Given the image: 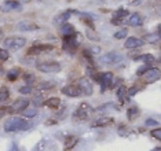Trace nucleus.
<instances>
[{
    "mask_svg": "<svg viewBox=\"0 0 161 151\" xmlns=\"http://www.w3.org/2000/svg\"><path fill=\"white\" fill-rule=\"evenodd\" d=\"M8 58H10V52L7 50H0V61H3V62H6V61H8Z\"/></svg>",
    "mask_w": 161,
    "mask_h": 151,
    "instance_id": "36",
    "label": "nucleus"
},
{
    "mask_svg": "<svg viewBox=\"0 0 161 151\" xmlns=\"http://www.w3.org/2000/svg\"><path fill=\"white\" fill-rule=\"evenodd\" d=\"M128 15V11L125 8H119L114 11V14H113V18H116V19H123L124 17Z\"/></svg>",
    "mask_w": 161,
    "mask_h": 151,
    "instance_id": "29",
    "label": "nucleus"
},
{
    "mask_svg": "<svg viewBox=\"0 0 161 151\" xmlns=\"http://www.w3.org/2000/svg\"><path fill=\"white\" fill-rule=\"evenodd\" d=\"M123 55L120 52H116V51H110V52L101 55L99 57V62L103 65H117L123 61Z\"/></svg>",
    "mask_w": 161,
    "mask_h": 151,
    "instance_id": "6",
    "label": "nucleus"
},
{
    "mask_svg": "<svg viewBox=\"0 0 161 151\" xmlns=\"http://www.w3.org/2000/svg\"><path fill=\"white\" fill-rule=\"evenodd\" d=\"M17 30H21V32H32V30H37L39 29V25H36L35 22H31V21H21L15 25Z\"/></svg>",
    "mask_w": 161,
    "mask_h": 151,
    "instance_id": "14",
    "label": "nucleus"
},
{
    "mask_svg": "<svg viewBox=\"0 0 161 151\" xmlns=\"http://www.w3.org/2000/svg\"><path fill=\"white\" fill-rule=\"evenodd\" d=\"M94 78H95V81L99 83V85L102 88V92H105L106 89H110V85L113 83L114 76H113L112 72H102V73H95Z\"/></svg>",
    "mask_w": 161,
    "mask_h": 151,
    "instance_id": "2",
    "label": "nucleus"
},
{
    "mask_svg": "<svg viewBox=\"0 0 161 151\" xmlns=\"http://www.w3.org/2000/svg\"><path fill=\"white\" fill-rule=\"evenodd\" d=\"M143 40L142 39H138V37H128L125 40V43H124V47H125L127 50H136L139 47L143 46Z\"/></svg>",
    "mask_w": 161,
    "mask_h": 151,
    "instance_id": "16",
    "label": "nucleus"
},
{
    "mask_svg": "<svg viewBox=\"0 0 161 151\" xmlns=\"http://www.w3.org/2000/svg\"><path fill=\"white\" fill-rule=\"evenodd\" d=\"M150 67H152V66H150V65H145V66H141V67H139L138 70H136V76H138V77H141V76L145 72H147Z\"/></svg>",
    "mask_w": 161,
    "mask_h": 151,
    "instance_id": "38",
    "label": "nucleus"
},
{
    "mask_svg": "<svg viewBox=\"0 0 161 151\" xmlns=\"http://www.w3.org/2000/svg\"><path fill=\"white\" fill-rule=\"evenodd\" d=\"M127 36H128V29H125V28L120 29V30H117L114 33V39H117V40H123V39H125Z\"/></svg>",
    "mask_w": 161,
    "mask_h": 151,
    "instance_id": "31",
    "label": "nucleus"
},
{
    "mask_svg": "<svg viewBox=\"0 0 161 151\" xmlns=\"http://www.w3.org/2000/svg\"><path fill=\"white\" fill-rule=\"evenodd\" d=\"M113 121H114V118H112V117H101V118L95 120L92 127H106L109 124H113Z\"/></svg>",
    "mask_w": 161,
    "mask_h": 151,
    "instance_id": "23",
    "label": "nucleus"
},
{
    "mask_svg": "<svg viewBox=\"0 0 161 151\" xmlns=\"http://www.w3.org/2000/svg\"><path fill=\"white\" fill-rule=\"evenodd\" d=\"M37 114V110L36 109H25L21 111V117H24V118H33V117Z\"/></svg>",
    "mask_w": 161,
    "mask_h": 151,
    "instance_id": "27",
    "label": "nucleus"
},
{
    "mask_svg": "<svg viewBox=\"0 0 161 151\" xmlns=\"http://www.w3.org/2000/svg\"><path fill=\"white\" fill-rule=\"evenodd\" d=\"M51 88H54V83H51V81H44V83H42L37 85L39 91H48Z\"/></svg>",
    "mask_w": 161,
    "mask_h": 151,
    "instance_id": "32",
    "label": "nucleus"
},
{
    "mask_svg": "<svg viewBox=\"0 0 161 151\" xmlns=\"http://www.w3.org/2000/svg\"><path fill=\"white\" fill-rule=\"evenodd\" d=\"M44 105L47 106L48 109H58L59 107V105H61V99L58 98V96H54V98H50V99H47V100L44 102Z\"/></svg>",
    "mask_w": 161,
    "mask_h": 151,
    "instance_id": "24",
    "label": "nucleus"
},
{
    "mask_svg": "<svg viewBox=\"0 0 161 151\" xmlns=\"http://www.w3.org/2000/svg\"><path fill=\"white\" fill-rule=\"evenodd\" d=\"M10 98V89L7 87H0V102H4Z\"/></svg>",
    "mask_w": 161,
    "mask_h": 151,
    "instance_id": "28",
    "label": "nucleus"
},
{
    "mask_svg": "<svg viewBox=\"0 0 161 151\" xmlns=\"http://www.w3.org/2000/svg\"><path fill=\"white\" fill-rule=\"evenodd\" d=\"M139 114H141V110H139L136 106H132V107H130L127 110V118L130 121H134L139 117Z\"/></svg>",
    "mask_w": 161,
    "mask_h": 151,
    "instance_id": "25",
    "label": "nucleus"
},
{
    "mask_svg": "<svg viewBox=\"0 0 161 151\" xmlns=\"http://www.w3.org/2000/svg\"><path fill=\"white\" fill-rule=\"evenodd\" d=\"M77 142H79V138H77V136H75V135H68L66 138H65V140H64L65 148H66V150L73 148V147L77 144Z\"/></svg>",
    "mask_w": 161,
    "mask_h": 151,
    "instance_id": "21",
    "label": "nucleus"
},
{
    "mask_svg": "<svg viewBox=\"0 0 161 151\" xmlns=\"http://www.w3.org/2000/svg\"><path fill=\"white\" fill-rule=\"evenodd\" d=\"M37 69L42 73H48V74H54V73H59L61 72V63L59 62H54V61H47L42 62L37 65Z\"/></svg>",
    "mask_w": 161,
    "mask_h": 151,
    "instance_id": "5",
    "label": "nucleus"
},
{
    "mask_svg": "<svg viewBox=\"0 0 161 151\" xmlns=\"http://www.w3.org/2000/svg\"><path fill=\"white\" fill-rule=\"evenodd\" d=\"M142 24H143V19H142V17L139 15L138 13L131 14L130 18H128V25H130V26L138 28V26H142Z\"/></svg>",
    "mask_w": 161,
    "mask_h": 151,
    "instance_id": "20",
    "label": "nucleus"
},
{
    "mask_svg": "<svg viewBox=\"0 0 161 151\" xmlns=\"http://www.w3.org/2000/svg\"><path fill=\"white\" fill-rule=\"evenodd\" d=\"M54 50V44H40V43H36L33 44V46L31 47V48L28 50L26 55H29V57H32V55H42L44 52H50V51Z\"/></svg>",
    "mask_w": 161,
    "mask_h": 151,
    "instance_id": "7",
    "label": "nucleus"
},
{
    "mask_svg": "<svg viewBox=\"0 0 161 151\" xmlns=\"http://www.w3.org/2000/svg\"><path fill=\"white\" fill-rule=\"evenodd\" d=\"M142 40H143V43H147V44H154V46H157V44H160V35L158 33H147V35H145L143 37H142Z\"/></svg>",
    "mask_w": 161,
    "mask_h": 151,
    "instance_id": "19",
    "label": "nucleus"
},
{
    "mask_svg": "<svg viewBox=\"0 0 161 151\" xmlns=\"http://www.w3.org/2000/svg\"><path fill=\"white\" fill-rule=\"evenodd\" d=\"M94 111V109L91 107V106L88 105V103H81V105L77 107V110H76V113H75V118H77L79 121H86V120H88V117L92 114Z\"/></svg>",
    "mask_w": 161,
    "mask_h": 151,
    "instance_id": "8",
    "label": "nucleus"
},
{
    "mask_svg": "<svg viewBox=\"0 0 161 151\" xmlns=\"http://www.w3.org/2000/svg\"><path fill=\"white\" fill-rule=\"evenodd\" d=\"M29 99H25V98H19L17 99L15 102L10 106V113H18V111H22L29 106Z\"/></svg>",
    "mask_w": 161,
    "mask_h": 151,
    "instance_id": "12",
    "label": "nucleus"
},
{
    "mask_svg": "<svg viewBox=\"0 0 161 151\" xmlns=\"http://www.w3.org/2000/svg\"><path fill=\"white\" fill-rule=\"evenodd\" d=\"M136 61H142L145 65H150V66H152L156 62V57L153 54H141L138 57Z\"/></svg>",
    "mask_w": 161,
    "mask_h": 151,
    "instance_id": "22",
    "label": "nucleus"
},
{
    "mask_svg": "<svg viewBox=\"0 0 161 151\" xmlns=\"http://www.w3.org/2000/svg\"><path fill=\"white\" fill-rule=\"evenodd\" d=\"M18 77H21V69L19 67H14L7 73V80L8 81H15Z\"/></svg>",
    "mask_w": 161,
    "mask_h": 151,
    "instance_id": "26",
    "label": "nucleus"
},
{
    "mask_svg": "<svg viewBox=\"0 0 161 151\" xmlns=\"http://www.w3.org/2000/svg\"><path fill=\"white\" fill-rule=\"evenodd\" d=\"M22 8V6H21L19 2H15V0H7V2L3 4L2 10L4 11V13H10V11H18Z\"/></svg>",
    "mask_w": 161,
    "mask_h": 151,
    "instance_id": "17",
    "label": "nucleus"
},
{
    "mask_svg": "<svg viewBox=\"0 0 161 151\" xmlns=\"http://www.w3.org/2000/svg\"><path fill=\"white\" fill-rule=\"evenodd\" d=\"M0 76H2V67H0Z\"/></svg>",
    "mask_w": 161,
    "mask_h": 151,
    "instance_id": "47",
    "label": "nucleus"
},
{
    "mask_svg": "<svg viewBox=\"0 0 161 151\" xmlns=\"http://www.w3.org/2000/svg\"><path fill=\"white\" fill-rule=\"evenodd\" d=\"M77 13H79L77 10H66V11H64V13L58 14V15L54 18V22H55L57 25H62V24H65V22H68L72 15H77Z\"/></svg>",
    "mask_w": 161,
    "mask_h": 151,
    "instance_id": "13",
    "label": "nucleus"
},
{
    "mask_svg": "<svg viewBox=\"0 0 161 151\" xmlns=\"http://www.w3.org/2000/svg\"><path fill=\"white\" fill-rule=\"evenodd\" d=\"M10 113V107H7V106H3V107H0V120L3 118L4 116Z\"/></svg>",
    "mask_w": 161,
    "mask_h": 151,
    "instance_id": "42",
    "label": "nucleus"
},
{
    "mask_svg": "<svg viewBox=\"0 0 161 151\" xmlns=\"http://www.w3.org/2000/svg\"><path fill=\"white\" fill-rule=\"evenodd\" d=\"M160 69L158 67H150L147 72H145L143 74H142V80H143L145 84H153L156 83V81L160 80Z\"/></svg>",
    "mask_w": 161,
    "mask_h": 151,
    "instance_id": "10",
    "label": "nucleus"
},
{
    "mask_svg": "<svg viewBox=\"0 0 161 151\" xmlns=\"http://www.w3.org/2000/svg\"><path fill=\"white\" fill-rule=\"evenodd\" d=\"M32 89H33V88H32V85H25V87H21L18 91H19L21 94L28 95V94H31V92H32Z\"/></svg>",
    "mask_w": 161,
    "mask_h": 151,
    "instance_id": "40",
    "label": "nucleus"
},
{
    "mask_svg": "<svg viewBox=\"0 0 161 151\" xmlns=\"http://www.w3.org/2000/svg\"><path fill=\"white\" fill-rule=\"evenodd\" d=\"M80 46V41L77 40V32L75 33V35L72 36H66V37H64V44H62V47H64V50L66 51L69 54H75L76 50L79 48Z\"/></svg>",
    "mask_w": 161,
    "mask_h": 151,
    "instance_id": "4",
    "label": "nucleus"
},
{
    "mask_svg": "<svg viewBox=\"0 0 161 151\" xmlns=\"http://www.w3.org/2000/svg\"><path fill=\"white\" fill-rule=\"evenodd\" d=\"M6 48H10L11 51H18L22 47H25L26 44V39L25 37H19V36H13V37H7L3 41Z\"/></svg>",
    "mask_w": 161,
    "mask_h": 151,
    "instance_id": "3",
    "label": "nucleus"
},
{
    "mask_svg": "<svg viewBox=\"0 0 161 151\" xmlns=\"http://www.w3.org/2000/svg\"><path fill=\"white\" fill-rule=\"evenodd\" d=\"M88 51H90V52L92 54V55H98V54L101 52V47H99V46H92Z\"/></svg>",
    "mask_w": 161,
    "mask_h": 151,
    "instance_id": "43",
    "label": "nucleus"
},
{
    "mask_svg": "<svg viewBox=\"0 0 161 151\" xmlns=\"http://www.w3.org/2000/svg\"><path fill=\"white\" fill-rule=\"evenodd\" d=\"M146 127H157L158 125V121L154 120V118H147L146 120V122H145Z\"/></svg>",
    "mask_w": 161,
    "mask_h": 151,
    "instance_id": "41",
    "label": "nucleus"
},
{
    "mask_svg": "<svg viewBox=\"0 0 161 151\" xmlns=\"http://www.w3.org/2000/svg\"><path fill=\"white\" fill-rule=\"evenodd\" d=\"M31 128V124L28 122L24 117H11L4 122L6 132H22Z\"/></svg>",
    "mask_w": 161,
    "mask_h": 151,
    "instance_id": "1",
    "label": "nucleus"
},
{
    "mask_svg": "<svg viewBox=\"0 0 161 151\" xmlns=\"http://www.w3.org/2000/svg\"><path fill=\"white\" fill-rule=\"evenodd\" d=\"M152 151H161V147H156V148L152 150Z\"/></svg>",
    "mask_w": 161,
    "mask_h": 151,
    "instance_id": "45",
    "label": "nucleus"
},
{
    "mask_svg": "<svg viewBox=\"0 0 161 151\" xmlns=\"http://www.w3.org/2000/svg\"><path fill=\"white\" fill-rule=\"evenodd\" d=\"M141 91V88H139L138 85H134V87H131L130 89L127 91V94H128V96H134L135 94H136V92H139Z\"/></svg>",
    "mask_w": 161,
    "mask_h": 151,
    "instance_id": "39",
    "label": "nucleus"
},
{
    "mask_svg": "<svg viewBox=\"0 0 161 151\" xmlns=\"http://www.w3.org/2000/svg\"><path fill=\"white\" fill-rule=\"evenodd\" d=\"M61 92L65 95V96H69V98H77L81 95V91L79 89L77 85H66L61 89Z\"/></svg>",
    "mask_w": 161,
    "mask_h": 151,
    "instance_id": "15",
    "label": "nucleus"
},
{
    "mask_svg": "<svg viewBox=\"0 0 161 151\" xmlns=\"http://www.w3.org/2000/svg\"><path fill=\"white\" fill-rule=\"evenodd\" d=\"M150 135H152L154 139H157V140H161V129H160V128L152 129V132H150Z\"/></svg>",
    "mask_w": 161,
    "mask_h": 151,
    "instance_id": "37",
    "label": "nucleus"
},
{
    "mask_svg": "<svg viewBox=\"0 0 161 151\" xmlns=\"http://www.w3.org/2000/svg\"><path fill=\"white\" fill-rule=\"evenodd\" d=\"M125 95H127V88L124 87V85H120L119 87V89H117V98L120 99V100H124V98H125Z\"/></svg>",
    "mask_w": 161,
    "mask_h": 151,
    "instance_id": "35",
    "label": "nucleus"
},
{
    "mask_svg": "<svg viewBox=\"0 0 161 151\" xmlns=\"http://www.w3.org/2000/svg\"><path fill=\"white\" fill-rule=\"evenodd\" d=\"M7 151H19V148H18V144H17V143H13L11 147H10Z\"/></svg>",
    "mask_w": 161,
    "mask_h": 151,
    "instance_id": "44",
    "label": "nucleus"
},
{
    "mask_svg": "<svg viewBox=\"0 0 161 151\" xmlns=\"http://www.w3.org/2000/svg\"><path fill=\"white\" fill-rule=\"evenodd\" d=\"M32 102H33V105L36 106V107H39V106L44 105V98H43L42 94H39V95H36V96L32 99Z\"/></svg>",
    "mask_w": 161,
    "mask_h": 151,
    "instance_id": "34",
    "label": "nucleus"
},
{
    "mask_svg": "<svg viewBox=\"0 0 161 151\" xmlns=\"http://www.w3.org/2000/svg\"><path fill=\"white\" fill-rule=\"evenodd\" d=\"M87 37L90 40H92V41H98L99 40V36L95 33V29H91V28L87 29Z\"/></svg>",
    "mask_w": 161,
    "mask_h": 151,
    "instance_id": "33",
    "label": "nucleus"
},
{
    "mask_svg": "<svg viewBox=\"0 0 161 151\" xmlns=\"http://www.w3.org/2000/svg\"><path fill=\"white\" fill-rule=\"evenodd\" d=\"M76 33V29L73 25H70L69 22H65V24L59 25V35L62 37H66V36H72Z\"/></svg>",
    "mask_w": 161,
    "mask_h": 151,
    "instance_id": "18",
    "label": "nucleus"
},
{
    "mask_svg": "<svg viewBox=\"0 0 161 151\" xmlns=\"http://www.w3.org/2000/svg\"><path fill=\"white\" fill-rule=\"evenodd\" d=\"M22 80L25 81V83H26V85H32V84L35 83L36 77H35V74H32V73H24Z\"/></svg>",
    "mask_w": 161,
    "mask_h": 151,
    "instance_id": "30",
    "label": "nucleus"
},
{
    "mask_svg": "<svg viewBox=\"0 0 161 151\" xmlns=\"http://www.w3.org/2000/svg\"><path fill=\"white\" fill-rule=\"evenodd\" d=\"M22 2H24V3H29V2H31V0H22Z\"/></svg>",
    "mask_w": 161,
    "mask_h": 151,
    "instance_id": "46",
    "label": "nucleus"
},
{
    "mask_svg": "<svg viewBox=\"0 0 161 151\" xmlns=\"http://www.w3.org/2000/svg\"><path fill=\"white\" fill-rule=\"evenodd\" d=\"M32 151H58V146L51 139H42Z\"/></svg>",
    "mask_w": 161,
    "mask_h": 151,
    "instance_id": "9",
    "label": "nucleus"
},
{
    "mask_svg": "<svg viewBox=\"0 0 161 151\" xmlns=\"http://www.w3.org/2000/svg\"><path fill=\"white\" fill-rule=\"evenodd\" d=\"M79 89L81 91V94L87 95V96H91V95L94 94V88H92V84H91V81L87 78V77H81V78L79 80V84H77Z\"/></svg>",
    "mask_w": 161,
    "mask_h": 151,
    "instance_id": "11",
    "label": "nucleus"
}]
</instances>
